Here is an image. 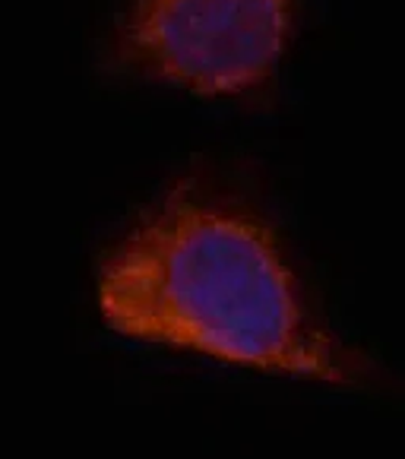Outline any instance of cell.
Segmentation results:
<instances>
[{
    "instance_id": "obj_1",
    "label": "cell",
    "mask_w": 405,
    "mask_h": 459,
    "mask_svg": "<svg viewBox=\"0 0 405 459\" xmlns=\"http://www.w3.org/2000/svg\"><path fill=\"white\" fill-rule=\"evenodd\" d=\"M99 307L117 333L225 365L351 386L399 390L304 301L276 231L210 181L175 184L108 254Z\"/></svg>"
},
{
    "instance_id": "obj_2",
    "label": "cell",
    "mask_w": 405,
    "mask_h": 459,
    "mask_svg": "<svg viewBox=\"0 0 405 459\" xmlns=\"http://www.w3.org/2000/svg\"><path fill=\"white\" fill-rule=\"evenodd\" d=\"M301 0H134L111 57L124 74L196 95L263 86L289 48Z\"/></svg>"
}]
</instances>
